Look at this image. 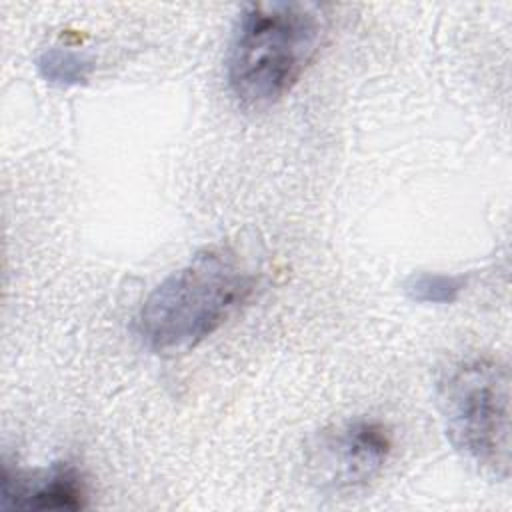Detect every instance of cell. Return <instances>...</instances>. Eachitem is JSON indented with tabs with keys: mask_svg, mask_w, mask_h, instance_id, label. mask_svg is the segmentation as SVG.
<instances>
[{
	"mask_svg": "<svg viewBox=\"0 0 512 512\" xmlns=\"http://www.w3.org/2000/svg\"><path fill=\"white\" fill-rule=\"evenodd\" d=\"M466 278L442 272H418L404 282V292L418 304H452L460 298Z\"/></svg>",
	"mask_w": 512,
	"mask_h": 512,
	"instance_id": "7",
	"label": "cell"
},
{
	"mask_svg": "<svg viewBox=\"0 0 512 512\" xmlns=\"http://www.w3.org/2000/svg\"><path fill=\"white\" fill-rule=\"evenodd\" d=\"M254 286L256 276L234 250L204 248L152 288L134 330L156 352L194 348L250 298Z\"/></svg>",
	"mask_w": 512,
	"mask_h": 512,
	"instance_id": "1",
	"label": "cell"
},
{
	"mask_svg": "<svg viewBox=\"0 0 512 512\" xmlns=\"http://www.w3.org/2000/svg\"><path fill=\"white\" fill-rule=\"evenodd\" d=\"M390 452L392 434L382 422L348 420L318 438L310 454L314 482L332 492L364 488L384 470Z\"/></svg>",
	"mask_w": 512,
	"mask_h": 512,
	"instance_id": "4",
	"label": "cell"
},
{
	"mask_svg": "<svg viewBox=\"0 0 512 512\" xmlns=\"http://www.w3.org/2000/svg\"><path fill=\"white\" fill-rule=\"evenodd\" d=\"M450 444L480 468L510 472V372L500 360L474 356L454 364L438 384Z\"/></svg>",
	"mask_w": 512,
	"mask_h": 512,
	"instance_id": "3",
	"label": "cell"
},
{
	"mask_svg": "<svg viewBox=\"0 0 512 512\" xmlns=\"http://www.w3.org/2000/svg\"><path fill=\"white\" fill-rule=\"evenodd\" d=\"M320 6L260 2L242 10L226 56L230 92L252 108L270 106L300 80L320 48Z\"/></svg>",
	"mask_w": 512,
	"mask_h": 512,
	"instance_id": "2",
	"label": "cell"
},
{
	"mask_svg": "<svg viewBox=\"0 0 512 512\" xmlns=\"http://www.w3.org/2000/svg\"><path fill=\"white\" fill-rule=\"evenodd\" d=\"M2 508L22 510H78L86 506V484L82 474L68 462L42 470H20L2 466Z\"/></svg>",
	"mask_w": 512,
	"mask_h": 512,
	"instance_id": "5",
	"label": "cell"
},
{
	"mask_svg": "<svg viewBox=\"0 0 512 512\" xmlns=\"http://www.w3.org/2000/svg\"><path fill=\"white\" fill-rule=\"evenodd\" d=\"M94 68L96 60L90 54L68 46L44 48L36 58V70L40 78L60 88L86 84Z\"/></svg>",
	"mask_w": 512,
	"mask_h": 512,
	"instance_id": "6",
	"label": "cell"
}]
</instances>
